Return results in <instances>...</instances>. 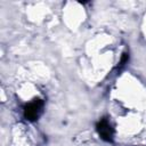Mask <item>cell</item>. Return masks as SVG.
<instances>
[{
    "label": "cell",
    "mask_w": 146,
    "mask_h": 146,
    "mask_svg": "<svg viewBox=\"0 0 146 146\" xmlns=\"http://www.w3.org/2000/svg\"><path fill=\"white\" fill-rule=\"evenodd\" d=\"M42 107H43V100L34 99L24 107V117L29 121H35L40 116L42 112Z\"/></svg>",
    "instance_id": "cell-1"
},
{
    "label": "cell",
    "mask_w": 146,
    "mask_h": 146,
    "mask_svg": "<svg viewBox=\"0 0 146 146\" xmlns=\"http://www.w3.org/2000/svg\"><path fill=\"white\" fill-rule=\"evenodd\" d=\"M97 132L100 136V138L105 141H113V136H114V130L112 125L110 124L108 120L103 117L98 123H97Z\"/></svg>",
    "instance_id": "cell-2"
},
{
    "label": "cell",
    "mask_w": 146,
    "mask_h": 146,
    "mask_svg": "<svg viewBox=\"0 0 146 146\" xmlns=\"http://www.w3.org/2000/svg\"><path fill=\"white\" fill-rule=\"evenodd\" d=\"M128 59H129V55H128L127 52H124V54L122 55V57H121V60H120V63H119V67H122V66H124V64L128 62Z\"/></svg>",
    "instance_id": "cell-3"
}]
</instances>
